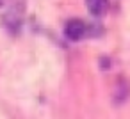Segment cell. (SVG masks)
I'll return each instance as SVG.
<instances>
[{
	"instance_id": "1",
	"label": "cell",
	"mask_w": 130,
	"mask_h": 119,
	"mask_svg": "<svg viewBox=\"0 0 130 119\" xmlns=\"http://www.w3.org/2000/svg\"><path fill=\"white\" fill-rule=\"evenodd\" d=\"M64 34H66V37H68L70 41H80L82 37H86V34H89V27H87L82 20L73 18V20H70V22L66 23Z\"/></svg>"
},
{
	"instance_id": "2",
	"label": "cell",
	"mask_w": 130,
	"mask_h": 119,
	"mask_svg": "<svg viewBox=\"0 0 130 119\" xmlns=\"http://www.w3.org/2000/svg\"><path fill=\"white\" fill-rule=\"evenodd\" d=\"M86 6L93 16H103L109 9V0H86Z\"/></svg>"
}]
</instances>
